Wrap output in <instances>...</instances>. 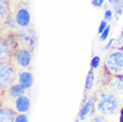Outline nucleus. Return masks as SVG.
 Masks as SVG:
<instances>
[{"label":"nucleus","mask_w":123,"mask_h":122,"mask_svg":"<svg viewBox=\"0 0 123 122\" xmlns=\"http://www.w3.org/2000/svg\"><path fill=\"white\" fill-rule=\"evenodd\" d=\"M34 78L31 71L22 70L18 72V83L22 86V88L28 90L33 85Z\"/></svg>","instance_id":"9d476101"},{"label":"nucleus","mask_w":123,"mask_h":122,"mask_svg":"<svg viewBox=\"0 0 123 122\" xmlns=\"http://www.w3.org/2000/svg\"><path fill=\"white\" fill-rule=\"evenodd\" d=\"M12 13L19 27L23 29L30 28L31 19L27 2H19L17 5H15Z\"/></svg>","instance_id":"20e7f679"},{"label":"nucleus","mask_w":123,"mask_h":122,"mask_svg":"<svg viewBox=\"0 0 123 122\" xmlns=\"http://www.w3.org/2000/svg\"><path fill=\"white\" fill-rule=\"evenodd\" d=\"M111 18H112V11L108 9L105 13V20L106 21H111Z\"/></svg>","instance_id":"5701e85b"},{"label":"nucleus","mask_w":123,"mask_h":122,"mask_svg":"<svg viewBox=\"0 0 123 122\" xmlns=\"http://www.w3.org/2000/svg\"><path fill=\"white\" fill-rule=\"evenodd\" d=\"M114 12L116 20H119L123 13V0H120L117 5L114 6Z\"/></svg>","instance_id":"dca6fc26"},{"label":"nucleus","mask_w":123,"mask_h":122,"mask_svg":"<svg viewBox=\"0 0 123 122\" xmlns=\"http://www.w3.org/2000/svg\"><path fill=\"white\" fill-rule=\"evenodd\" d=\"M100 57L99 56H94L91 60V62H90V65H91V69H97L99 67V65H100Z\"/></svg>","instance_id":"a211bd4d"},{"label":"nucleus","mask_w":123,"mask_h":122,"mask_svg":"<svg viewBox=\"0 0 123 122\" xmlns=\"http://www.w3.org/2000/svg\"><path fill=\"white\" fill-rule=\"evenodd\" d=\"M14 122H29L28 117L25 113H18L14 119Z\"/></svg>","instance_id":"6ab92c4d"},{"label":"nucleus","mask_w":123,"mask_h":122,"mask_svg":"<svg viewBox=\"0 0 123 122\" xmlns=\"http://www.w3.org/2000/svg\"><path fill=\"white\" fill-rule=\"evenodd\" d=\"M31 57H32L31 51H30L26 47L20 46L14 52L12 61L16 67L18 66L20 69L25 70V69L30 68L31 62Z\"/></svg>","instance_id":"423d86ee"},{"label":"nucleus","mask_w":123,"mask_h":122,"mask_svg":"<svg viewBox=\"0 0 123 122\" xmlns=\"http://www.w3.org/2000/svg\"><path fill=\"white\" fill-rule=\"evenodd\" d=\"M13 106L16 113H26L30 110L31 108V100L29 96L23 95L13 101Z\"/></svg>","instance_id":"6e6552de"},{"label":"nucleus","mask_w":123,"mask_h":122,"mask_svg":"<svg viewBox=\"0 0 123 122\" xmlns=\"http://www.w3.org/2000/svg\"><path fill=\"white\" fill-rule=\"evenodd\" d=\"M119 108V100L109 91H100L95 95V109L99 115L111 116L115 114Z\"/></svg>","instance_id":"f257e3e1"},{"label":"nucleus","mask_w":123,"mask_h":122,"mask_svg":"<svg viewBox=\"0 0 123 122\" xmlns=\"http://www.w3.org/2000/svg\"><path fill=\"white\" fill-rule=\"evenodd\" d=\"M107 88L110 93L116 97L123 95V75H115L111 78L107 84Z\"/></svg>","instance_id":"0eeeda50"},{"label":"nucleus","mask_w":123,"mask_h":122,"mask_svg":"<svg viewBox=\"0 0 123 122\" xmlns=\"http://www.w3.org/2000/svg\"><path fill=\"white\" fill-rule=\"evenodd\" d=\"M28 0H20V2H27Z\"/></svg>","instance_id":"cd10ccee"},{"label":"nucleus","mask_w":123,"mask_h":122,"mask_svg":"<svg viewBox=\"0 0 123 122\" xmlns=\"http://www.w3.org/2000/svg\"><path fill=\"white\" fill-rule=\"evenodd\" d=\"M105 66L112 75H123V52H112L105 59Z\"/></svg>","instance_id":"7ed1b4c3"},{"label":"nucleus","mask_w":123,"mask_h":122,"mask_svg":"<svg viewBox=\"0 0 123 122\" xmlns=\"http://www.w3.org/2000/svg\"><path fill=\"white\" fill-rule=\"evenodd\" d=\"M74 122H79V119H75V121H74Z\"/></svg>","instance_id":"c85d7f7f"},{"label":"nucleus","mask_w":123,"mask_h":122,"mask_svg":"<svg viewBox=\"0 0 123 122\" xmlns=\"http://www.w3.org/2000/svg\"><path fill=\"white\" fill-rule=\"evenodd\" d=\"M94 82H95V72L93 69H90L86 74V81H85V92L91 90Z\"/></svg>","instance_id":"2eb2a0df"},{"label":"nucleus","mask_w":123,"mask_h":122,"mask_svg":"<svg viewBox=\"0 0 123 122\" xmlns=\"http://www.w3.org/2000/svg\"><path fill=\"white\" fill-rule=\"evenodd\" d=\"M16 66L12 61L1 62L0 64V88L1 93L7 90L10 86L15 83Z\"/></svg>","instance_id":"f03ea898"},{"label":"nucleus","mask_w":123,"mask_h":122,"mask_svg":"<svg viewBox=\"0 0 123 122\" xmlns=\"http://www.w3.org/2000/svg\"><path fill=\"white\" fill-rule=\"evenodd\" d=\"M120 122H123V106L120 109Z\"/></svg>","instance_id":"bb28decb"},{"label":"nucleus","mask_w":123,"mask_h":122,"mask_svg":"<svg viewBox=\"0 0 123 122\" xmlns=\"http://www.w3.org/2000/svg\"><path fill=\"white\" fill-rule=\"evenodd\" d=\"M112 47L119 49L121 52L123 51V31L121 32V34H120V36H119V37L114 40Z\"/></svg>","instance_id":"f3484780"},{"label":"nucleus","mask_w":123,"mask_h":122,"mask_svg":"<svg viewBox=\"0 0 123 122\" xmlns=\"http://www.w3.org/2000/svg\"><path fill=\"white\" fill-rule=\"evenodd\" d=\"M110 30H111V26H109L108 25L107 28L105 30V31L101 34V36H100V40L101 41H105V40L107 39L108 36H109V33H110Z\"/></svg>","instance_id":"aec40b11"},{"label":"nucleus","mask_w":123,"mask_h":122,"mask_svg":"<svg viewBox=\"0 0 123 122\" xmlns=\"http://www.w3.org/2000/svg\"><path fill=\"white\" fill-rule=\"evenodd\" d=\"M95 95H90L89 97H87V99L84 102L83 105L81 106V109L79 113V119L81 120H85V119L95 109Z\"/></svg>","instance_id":"1a4fd4ad"},{"label":"nucleus","mask_w":123,"mask_h":122,"mask_svg":"<svg viewBox=\"0 0 123 122\" xmlns=\"http://www.w3.org/2000/svg\"><path fill=\"white\" fill-rule=\"evenodd\" d=\"M16 112L9 107L2 105L0 108V122H14Z\"/></svg>","instance_id":"f8f14e48"},{"label":"nucleus","mask_w":123,"mask_h":122,"mask_svg":"<svg viewBox=\"0 0 123 122\" xmlns=\"http://www.w3.org/2000/svg\"><path fill=\"white\" fill-rule=\"evenodd\" d=\"M25 91H26V90L22 88V85H20L19 83L15 82V83H13L7 90H6L4 93H2V94L6 95L8 99L14 101V100L17 99L18 97L25 95Z\"/></svg>","instance_id":"9b49d317"},{"label":"nucleus","mask_w":123,"mask_h":122,"mask_svg":"<svg viewBox=\"0 0 123 122\" xmlns=\"http://www.w3.org/2000/svg\"><path fill=\"white\" fill-rule=\"evenodd\" d=\"M120 1V0H108V2H109L110 4H111V5H113V6L117 5Z\"/></svg>","instance_id":"a878e982"},{"label":"nucleus","mask_w":123,"mask_h":122,"mask_svg":"<svg viewBox=\"0 0 123 122\" xmlns=\"http://www.w3.org/2000/svg\"><path fill=\"white\" fill-rule=\"evenodd\" d=\"M122 102H123V97H122Z\"/></svg>","instance_id":"c756f323"},{"label":"nucleus","mask_w":123,"mask_h":122,"mask_svg":"<svg viewBox=\"0 0 123 122\" xmlns=\"http://www.w3.org/2000/svg\"><path fill=\"white\" fill-rule=\"evenodd\" d=\"M114 40H115V38H111V39L110 40V41H109V42H108L107 44H106V45H105V47H104L103 49H104L105 51H107V50H109V49H110L111 47V46H112V45H113Z\"/></svg>","instance_id":"393cba45"},{"label":"nucleus","mask_w":123,"mask_h":122,"mask_svg":"<svg viewBox=\"0 0 123 122\" xmlns=\"http://www.w3.org/2000/svg\"><path fill=\"white\" fill-rule=\"evenodd\" d=\"M104 2H105V0H91V4L95 7H101Z\"/></svg>","instance_id":"b1692460"},{"label":"nucleus","mask_w":123,"mask_h":122,"mask_svg":"<svg viewBox=\"0 0 123 122\" xmlns=\"http://www.w3.org/2000/svg\"><path fill=\"white\" fill-rule=\"evenodd\" d=\"M90 122H107L106 121V119L104 116H102V115H95L91 119Z\"/></svg>","instance_id":"412c9836"},{"label":"nucleus","mask_w":123,"mask_h":122,"mask_svg":"<svg viewBox=\"0 0 123 122\" xmlns=\"http://www.w3.org/2000/svg\"><path fill=\"white\" fill-rule=\"evenodd\" d=\"M11 0H0V20L3 23L11 12Z\"/></svg>","instance_id":"ddd939ff"},{"label":"nucleus","mask_w":123,"mask_h":122,"mask_svg":"<svg viewBox=\"0 0 123 122\" xmlns=\"http://www.w3.org/2000/svg\"><path fill=\"white\" fill-rule=\"evenodd\" d=\"M14 34L20 43V46L26 47L32 52L35 43H36L35 32L30 28H26V29L19 28L18 30L14 31Z\"/></svg>","instance_id":"39448f33"},{"label":"nucleus","mask_w":123,"mask_h":122,"mask_svg":"<svg viewBox=\"0 0 123 122\" xmlns=\"http://www.w3.org/2000/svg\"><path fill=\"white\" fill-rule=\"evenodd\" d=\"M3 23L6 25V27L7 28L8 30H10L15 31L16 30H18V29H17V26H18V25H17V22H16L14 15H13L12 12L10 13L9 15H8V17L5 20V21H4Z\"/></svg>","instance_id":"4468645a"},{"label":"nucleus","mask_w":123,"mask_h":122,"mask_svg":"<svg viewBox=\"0 0 123 122\" xmlns=\"http://www.w3.org/2000/svg\"><path fill=\"white\" fill-rule=\"evenodd\" d=\"M107 21H105V20H103V21H101V23H100V25H99V28H98V34H102L104 31H105V30L107 28Z\"/></svg>","instance_id":"4be33fe9"}]
</instances>
